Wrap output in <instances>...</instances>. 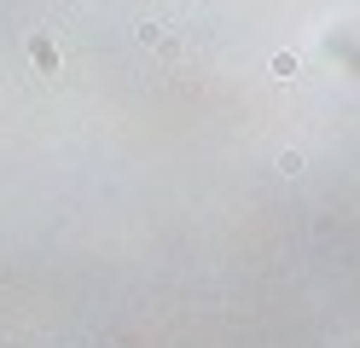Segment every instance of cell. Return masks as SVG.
Here are the masks:
<instances>
[{"instance_id": "obj_1", "label": "cell", "mask_w": 360, "mask_h": 348, "mask_svg": "<svg viewBox=\"0 0 360 348\" xmlns=\"http://www.w3.org/2000/svg\"><path fill=\"white\" fill-rule=\"evenodd\" d=\"M140 46H146V53H151V46H157V53H163V58H180V30H174V23H163V18H146L140 23Z\"/></svg>"}, {"instance_id": "obj_2", "label": "cell", "mask_w": 360, "mask_h": 348, "mask_svg": "<svg viewBox=\"0 0 360 348\" xmlns=\"http://www.w3.org/2000/svg\"><path fill=\"white\" fill-rule=\"evenodd\" d=\"M30 58H35L41 70H58V46H53L47 35H35V41H30Z\"/></svg>"}, {"instance_id": "obj_3", "label": "cell", "mask_w": 360, "mask_h": 348, "mask_svg": "<svg viewBox=\"0 0 360 348\" xmlns=\"http://www.w3.org/2000/svg\"><path fill=\"white\" fill-rule=\"evenodd\" d=\"M297 70H302V64H297V53H274V76H279V82H290Z\"/></svg>"}, {"instance_id": "obj_4", "label": "cell", "mask_w": 360, "mask_h": 348, "mask_svg": "<svg viewBox=\"0 0 360 348\" xmlns=\"http://www.w3.org/2000/svg\"><path fill=\"white\" fill-rule=\"evenodd\" d=\"M279 174H302V151H279Z\"/></svg>"}]
</instances>
